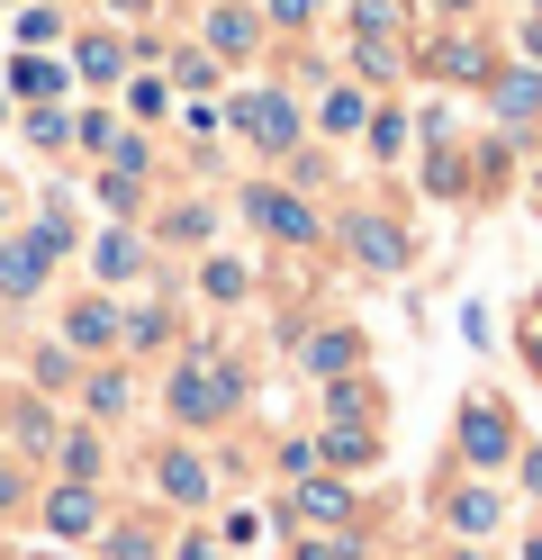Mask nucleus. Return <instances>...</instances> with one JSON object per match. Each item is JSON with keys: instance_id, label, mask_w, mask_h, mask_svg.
I'll return each mask as SVG.
<instances>
[{"instance_id": "nucleus-5", "label": "nucleus", "mask_w": 542, "mask_h": 560, "mask_svg": "<svg viewBox=\"0 0 542 560\" xmlns=\"http://www.w3.org/2000/svg\"><path fill=\"white\" fill-rule=\"evenodd\" d=\"M407 63H416V73L425 82H452V91H488V73H497V46L480 37V27H434V37H416L407 46Z\"/></svg>"}, {"instance_id": "nucleus-12", "label": "nucleus", "mask_w": 542, "mask_h": 560, "mask_svg": "<svg viewBox=\"0 0 542 560\" xmlns=\"http://www.w3.org/2000/svg\"><path fill=\"white\" fill-rule=\"evenodd\" d=\"M199 46L235 73V63H253V55L272 46V27H263V10H253V0H208V10H199Z\"/></svg>"}, {"instance_id": "nucleus-34", "label": "nucleus", "mask_w": 542, "mask_h": 560, "mask_svg": "<svg viewBox=\"0 0 542 560\" xmlns=\"http://www.w3.org/2000/svg\"><path fill=\"white\" fill-rule=\"evenodd\" d=\"M118 136H127V118H118V100H91V109H72V154H91V163H108V154H118Z\"/></svg>"}, {"instance_id": "nucleus-37", "label": "nucleus", "mask_w": 542, "mask_h": 560, "mask_svg": "<svg viewBox=\"0 0 542 560\" xmlns=\"http://www.w3.org/2000/svg\"><path fill=\"white\" fill-rule=\"evenodd\" d=\"M425 199H470V154L452 145V136L425 145Z\"/></svg>"}, {"instance_id": "nucleus-14", "label": "nucleus", "mask_w": 542, "mask_h": 560, "mask_svg": "<svg viewBox=\"0 0 542 560\" xmlns=\"http://www.w3.org/2000/svg\"><path fill=\"white\" fill-rule=\"evenodd\" d=\"M55 335H64L72 353H82V362H118V335H127V307L108 299V290H82V299L64 307V326H55Z\"/></svg>"}, {"instance_id": "nucleus-2", "label": "nucleus", "mask_w": 542, "mask_h": 560, "mask_svg": "<svg viewBox=\"0 0 542 560\" xmlns=\"http://www.w3.org/2000/svg\"><path fill=\"white\" fill-rule=\"evenodd\" d=\"M217 109H227V136H235L244 154H263V163H289V154L308 145V109H299V91H289V82H235Z\"/></svg>"}, {"instance_id": "nucleus-26", "label": "nucleus", "mask_w": 542, "mask_h": 560, "mask_svg": "<svg viewBox=\"0 0 542 560\" xmlns=\"http://www.w3.org/2000/svg\"><path fill=\"white\" fill-rule=\"evenodd\" d=\"M325 425H389V389H380L371 371L325 380Z\"/></svg>"}, {"instance_id": "nucleus-38", "label": "nucleus", "mask_w": 542, "mask_h": 560, "mask_svg": "<svg viewBox=\"0 0 542 560\" xmlns=\"http://www.w3.org/2000/svg\"><path fill=\"white\" fill-rule=\"evenodd\" d=\"M353 37H407V0H344Z\"/></svg>"}, {"instance_id": "nucleus-27", "label": "nucleus", "mask_w": 542, "mask_h": 560, "mask_svg": "<svg viewBox=\"0 0 542 560\" xmlns=\"http://www.w3.org/2000/svg\"><path fill=\"white\" fill-rule=\"evenodd\" d=\"M10 46H19V55L72 46V10H64V0H27V10H10Z\"/></svg>"}, {"instance_id": "nucleus-17", "label": "nucleus", "mask_w": 542, "mask_h": 560, "mask_svg": "<svg viewBox=\"0 0 542 560\" xmlns=\"http://www.w3.org/2000/svg\"><path fill=\"white\" fill-rule=\"evenodd\" d=\"M0 82H10V100H19V109H64V91H72V63H64V55H19V46H10Z\"/></svg>"}, {"instance_id": "nucleus-9", "label": "nucleus", "mask_w": 542, "mask_h": 560, "mask_svg": "<svg viewBox=\"0 0 542 560\" xmlns=\"http://www.w3.org/2000/svg\"><path fill=\"white\" fill-rule=\"evenodd\" d=\"M289 362H299L316 389L325 380H353V371H371V343H361V326H344V317H325V326H308L299 343H289Z\"/></svg>"}, {"instance_id": "nucleus-40", "label": "nucleus", "mask_w": 542, "mask_h": 560, "mask_svg": "<svg viewBox=\"0 0 542 560\" xmlns=\"http://www.w3.org/2000/svg\"><path fill=\"white\" fill-rule=\"evenodd\" d=\"M19 136H27L36 154H64L72 145V109H19Z\"/></svg>"}, {"instance_id": "nucleus-33", "label": "nucleus", "mask_w": 542, "mask_h": 560, "mask_svg": "<svg viewBox=\"0 0 542 560\" xmlns=\"http://www.w3.org/2000/svg\"><path fill=\"white\" fill-rule=\"evenodd\" d=\"M199 299H208V307H244V299H253V262L208 244V254H199Z\"/></svg>"}, {"instance_id": "nucleus-25", "label": "nucleus", "mask_w": 542, "mask_h": 560, "mask_svg": "<svg viewBox=\"0 0 542 560\" xmlns=\"http://www.w3.org/2000/svg\"><path fill=\"white\" fill-rule=\"evenodd\" d=\"M72 398H82V416H91V425H118V416L136 407V371H127V362H91Z\"/></svg>"}, {"instance_id": "nucleus-29", "label": "nucleus", "mask_w": 542, "mask_h": 560, "mask_svg": "<svg viewBox=\"0 0 542 560\" xmlns=\"http://www.w3.org/2000/svg\"><path fill=\"white\" fill-rule=\"evenodd\" d=\"M172 109H181V91L163 82V63H145V73H127V91H118V118H127V127H163Z\"/></svg>"}, {"instance_id": "nucleus-8", "label": "nucleus", "mask_w": 542, "mask_h": 560, "mask_svg": "<svg viewBox=\"0 0 542 560\" xmlns=\"http://www.w3.org/2000/svg\"><path fill=\"white\" fill-rule=\"evenodd\" d=\"M82 262H91V290H127V280H145V271H154V235L108 218L100 235H82Z\"/></svg>"}, {"instance_id": "nucleus-10", "label": "nucleus", "mask_w": 542, "mask_h": 560, "mask_svg": "<svg viewBox=\"0 0 542 560\" xmlns=\"http://www.w3.org/2000/svg\"><path fill=\"white\" fill-rule=\"evenodd\" d=\"M72 82H82L91 100H108V91H127V73H136V55H127V27H72Z\"/></svg>"}, {"instance_id": "nucleus-51", "label": "nucleus", "mask_w": 542, "mask_h": 560, "mask_svg": "<svg viewBox=\"0 0 542 560\" xmlns=\"http://www.w3.org/2000/svg\"><path fill=\"white\" fill-rule=\"evenodd\" d=\"M10 118H19V100H10V82H0V127H10Z\"/></svg>"}, {"instance_id": "nucleus-41", "label": "nucleus", "mask_w": 542, "mask_h": 560, "mask_svg": "<svg viewBox=\"0 0 542 560\" xmlns=\"http://www.w3.org/2000/svg\"><path fill=\"white\" fill-rule=\"evenodd\" d=\"M361 551H371L361 534H299L289 542V560H361Z\"/></svg>"}, {"instance_id": "nucleus-18", "label": "nucleus", "mask_w": 542, "mask_h": 560, "mask_svg": "<svg viewBox=\"0 0 542 560\" xmlns=\"http://www.w3.org/2000/svg\"><path fill=\"white\" fill-rule=\"evenodd\" d=\"M488 118L506 136H524L542 118V63H497V73H488Z\"/></svg>"}, {"instance_id": "nucleus-1", "label": "nucleus", "mask_w": 542, "mask_h": 560, "mask_svg": "<svg viewBox=\"0 0 542 560\" xmlns=\"http://www.w3.org/2000/svg\"><path fill=\"white\" fill-rule=\"evenodd\" d=\"M163 416H172L181 434H217V425H235V416H244V362H235L217 335H199L191 353L163 371Z\"/></svg>"}, {"instance_id": "nucleus-19", "label": "nucleus", "mask_w": 542, "mask_h": 560, "mask_svg": "<svg viewBox=\"0 0 542 560\" xmlns=\"http://www.w3.org/2000/svg\"><path fill=\"white\" fill-rule=\"evenodd\" d=\"M145 235H154V254H208L217 244V208L208 199H172V208L145 218Z\"/></svg>"}, {"instance_id": "nucleus-22", "label": "nucleus", "mask_w": 542, "mask_h": 560, "mask_svg": "<svg viewBox=\"0 0 542 560\" xmlns=\"http://www.w3.org/2000/svg\"><path fill=\"white\" fill-rule=\"evenodd\" d=\"M380 425H316V462L335 470V479H361V470H380Z\"/></svg>"}, {"instance_id": "nucleus-3", "label": "nucleus", "mask_w": 542, "mask_h": 560, "mask_svg": "<svg viewBox=\"0 0 542 560\" xmlns=\"http://www.w3.org/2000/svg\"><path fill=\"white\" fill-rule=\"evenodd\" d=\"M235 218H244L253 235H272L280 254H316V244L335 235V226H325V208H316L308 190H289V182H244V190H235Z\"/></svg>"}, {"instance_id": "nucleus-44", "label": "nucleus", "mask_w": 542, "mask_h": 560, "mask_svg": "<svg viewBox=\"0 0 542 560\" xmlns=\"http://www.w3.org/2000/svg\"><path fill=\"white\" fill-rule=\"evenodd\" d=\"M253 534H263V524H253V515H244V506H235V515H217V542H227V551H235V560H244V551H253Z\"/></svg>"}, {"instance_id": "nucleus-20", "label": "nucleus", "mask_w": 542, "mask_h": 560, "mask_svg": "<svg viewBox=\"0 0 542 560\" xmlns=\"http://www.w3.org/2000/svg\"><path fill=\"white\" fill-rule=\"evenodd\" d=\"M443 524H452L461 542H488L497 524H506V498H497L488 479H443Z\"/></svg>"}, {"instance_id": "nucleus-24", "label": "nucleus", "mask_w": 542, "mask_h": 560, "mask_svg": "<svg viewBox=\"0 0 542 560\" xmlns=\"http://www.w3.org/2000/svg\"><path fill=\"white\" fill-rule=\"evenodd\" d=\"M416 63H407V37H353V55H344V82H361V91H389V82H407Z\"/></svg>"}, {"instance_id": "nucleus-56", "label": "nucleus", "mask_w": 542, "mask_h": 560, "mask_svg": "<svg viewBox=\"0 0 542 560\" xmlns=\"http://www.w3.org/2000/svg\"><path fill=\"white\" fill-rule=\"evenodd\" d=\"M524 19H542V0H524Z\"/></svg>"}, {"instance_id": "nucleus-42", "label": "nucleus", "mask_w": 542, "mask_h": 560, "mask_svg": "<svg viewBox=\"0 0 542 560\" xmlns=\"http://www.w3.org/2000/svg\"><path fill=\"white\" fill-rule=\"evenodd\" d=\"M19 506H27V462H19L10 443H0V524H10Z\"/></svg>"}, {"instance_id": "nucleus-48", "label": "nucleus", "mask_w": 542, "mask_h": 560, "mask_svg": "<svg viewBox=\"0 0 542 560\" xmlns=\"http://www.w3.org/2000/svg\"><path fill=\"white\" fill-rule=\"evenodd\" d=\"M524 63H542V19H524Z\"/></svg>"}, {"instance_id": "nucleus-36", "label": "nucleus", "mask_w": 542, "mask_h": 560, "mask_svg": "<svg viewBox=\"0 0 542 560\" xmlns=\"http://www.w3.org/2000/svg\"><path fill=\"white\" fill-rule=\"evenodd\" d=\"M108 470V443H100V425L82 416V425H64V443H55V479H100Z\"/></svg>"}, {"instance_id": "nucleus-50", "label": "nucleus", "mask_w": 542, "mask_h": 560, "mask_svg": "<svg viewBox=\"0 0 542 560\" xmlns=\"http://www.w3.org/2000/svg\"><path fill=\"white\" fill-rule=\"evenodd\" d=\"M425 10H443V19H470V10H480V0H425Z\"/></svg>"}, {"instance_id": "nucleus-11", "label": "nucleus", "mask_w": 542, "mask_h": 560, "mask_svg": "<svg viewBox=\"0 0 542 560\" xmlns=\"http://www.w3.org/2000/svg\"><path fill=\"white\" fill-rule=\"evenodd\" d=\"M55 244L36 235V226H0V299L27 307V299H46V280H55Z\"/></svg>"}, {"instance_id": "nucleus-13", "label": "nucleus", "mask_w": 542, "mask_h": 560, "mask_svg": "<svg viewBox=\"0 0 542 560\" xmlns=\"http://www.w3.org/2000/svg\"><path fill=\"white\" fill-rule=\"evenodd\" d=\"M36 524H46L55 542H100V524H108L100 479H55L46 498H36Z\"/></svg>"}, {"instance_id": "nucleus-30", "label": "nucleus", "mask_w": 542, "mask_h": 560, "mask_svg": "<svg viewBox=\"0 0 542 560\" xmlns=\"http://www.w3.org/2000/svg\"><path fill=\"white\" fill-rule=\"evenodd\" d=\"M172 335H181L172 299H136V307H127V335H118V362H145V353H163Z\"/></svg>"}, {"instance_id": "nucleus-6", "label": "nucleus", "mask_w": 542, "mask_h": 560, "mask_svg": "<svg viewBox=\"0 0 542 560\" xmlns=\"http://www.w3.org/2000/svg\"><path fill=\"white\" fill-rule=\"evenodd\" d=\"M325 244H344V254H353V271H371V280H397V271L416 262V235L397 226V218H380V208H344Z\"/></svg>"}, {"instance_id": "nucleus-54", "label": "nucleus", "mask_w": 542, "mask_h": 560, "mask_svg": "<svg viewBox=\"0 0 542 560\" xmlns=\"http://www.w3.org/2000/svg\"><path fill=\"white\" fill-rule=\"evenodd\" d=\"M0 226H10V182H0Z\"/></svg>"}, {"instance_id": "nucleus-31", "label": "nucleus", "mask_w": 542, "mask_h": 560, "mask_svg": "<svg viewBox=\"0 0 542 560\" xmlns=\"http://www.w3.org/2000/svg\"><path fill=\"white\" fill-rule=\"evenodd\" d=\"M82 371H91V362L55 335V343H36V353H27V389H36V398H72V389H82Z\"/></svg>"}, {"instance_id": "nucleus-57", "label": "nucleus", "mask_w": 542, "mask_h": 560, "mask_svg": "<svg viewBox=\"0 0 542 560\" xmlns=\"http://www.w3.org/2000/svg\"><path fill=\"white\" fill-rule=\"evenodd\" d=\"M533 326H542V299H533Z\"/></svg>"}, {"instance_id": "nucleus-47", "label": "nucleus", "mask_w": 542, "mask_h": 560, "mask_svg": "<svg viewBox=\"0 0 542 560\" xmlns=\"http://www.w3.org/2000/svg\"><path fill=\"white\" fill-rule=\"evenodd\" d=\"M516 470H524V498H542V443H524V452H516Z\"/></svg>"}, {"instance_id": "nucleus-46", "label": "nucleus", "mask_w": 542, "mask_h": 560, "mask_svg": "<svg viewBox=\"0 0 542 560\" xmlns=\"http://www.w3.org/2000/svg\"><path fill=\"white\" fill-rule=\"evenodd\" d=\"M163 560H227V542H217V534H181Z\"/></svg>"}, {"instance_id": "nucleus-28", "label": "nucleus", "mask_w": 542, "mask_h": 560, "mask_svg": "<svg viewBox=\"0 0 542 560\" xmlns=\"http://www.w3.org/2000/svg\"><path fill=\"white\" fill-rule=\"evenodd\" d=\"M163 82H172L181 100H217V91H227V63H217V55L191 37V46H172V55H163Z\"/></svg>"}, {"instance_id": "nucleus-52", "label": "nucleus", "mask_w": 542, "mask_h": 560, "mask_svg": "<svg viewBox=\"0 0 542 560\" xmlns=\"http://www.w3.org/2000/svg\"><path fill=\"white\" fill-rule=\"evenodd\" d=\"M524 199H533V218H542V172H533V190H524Z\"/></svg>"}, {"instance_id": "nucleus-16", "label": "nucleus", "mask_w": 542, "mask_h": 560, "mask_svg": "<svg viewBox=\"0 0 542 560\" xmlns=\"http://www.w3.org/2000/svg\"><path fill=\"white\" fill-rule=\"evenodd\" d=\"M0 443H10L19 462H55V443H64V416H55V398L19 389L10 407H0Z\"/></svg>"}, {"instance_id": "nucleus-23", "label": "nucleus", "mask_w": 542, "mask_h": 560, "mask_svg": "<svg viewBox=\"0 0 542 560\" xmlns=\"http://www.w3.org/2000/svg\"><path fill=\"white\" fill-rule=\"evenodd\" d=\"M91 199H100L118 226H145V218H154V182H145V172H118V163H91Z\"/></svg>"}, {"instance_id": "nucleus-49", "label": "nucleus", "mask_w": 542, "mask_h": 560, "mask_svg": "<svg viewBox=\"0 0 542 560\" xmlns=\"http://www.w3.org/2000/svg\"><path fill=\"white\" fill-rule=\"evenodd\" d=\"M524 362L542 371V326H533V317H524Z\"/></svg>"}, {"instance_id": "nucleus-53", "label": "nucleus", "mask_w": 542, "mask_h": 560, "mask_svg": "<svg viewBox=\"0 0 542 560\" xmlns=\"http://www.w3.org/2000/svg\"><path fill=\"white\" fill-rule=\"evenodd\" d=\"M524 560H542V534H524Z\"/></svg>"}, {"instance_id": "nucleus-39", "label": "nucleus", "mask_w": 542, "mask_h": 560, "mask_svg": "<svg viewBox=\"0 0 542 560\" xmlns=\"http://www.w3.org/2000/svg\"><path fill=\"white\" fill-rule=\"evenodd\" d=\"M253 10H263V27H272V37H308V27L335 10V0H253Z\"/></svg>"}, {"instance_id": "nucleus-43", "label": "nucleus", "mask_w": 542, "mask_h": 560, "mask_svg": "<svg viewBox=\"0 0 542 560\" xmlns=\"http://www.w3.org/2000/svg\"><path fill=\"white\" fill-rule=\"evenodd\" d=\"M325 462H316V434H289L280 443V479H316Z\"/></svg>"}, {"instance_id": "nucleus-21", "label": "nucleus", "mask_w": 542, "mask_h": 560, "mask_svg": "<svg viewBox=\"0 0 542 560\" xmlns=\"http://www.w3.org/2000/svg\"><path fill=\"white\" fill-rule=\"evenodd\" d=\"M371 109H380V91H361V82H325V91H316V109H308V127L344 145V136L371 127Z\"/></svg>"}, {"instance_id": "nucleus-4", "label": "nucleus", "mask_w": 542, "mask_h": 560, "mask_svg": "<svg viewBox=\"0 0 542 560\" xmlns=\"http://www.w3.org/2000/svg\"><path fill=\"white\" fill-rule=\"evenodd\" d=\"M524 452V434H516V407H506L497 389H470L461 398V416H452V462L470 470V479H488V470H506Z\"/></svg>"}, {"instance_id": "nucleus-15", "label": "nucleus", "mask_w": 542, "mask_h": 560, "mask_svg": "<svg viewBox=\"0 0 542 560\" xmlns=\"http://www.w3.org/2000/svg\"><path fill=\"white\" fill-rule=\"evenodd\" d=\"M154 498L181 506V515H199V506L217 498V462H208L199 443H163V452H154Z\"/></svg>"}, {"instance_id": "nucleus-35", "label": "nucleus", "mask_w": 542, "mask_h": 560, "mask_svg": "<svg viewBox=\"0 0 542 560\" xmlns=\"http://www.w3.org/2000/svg\"><path fill=\"white\" fill-rule=\"evenodd\" d=\"M407 145H416V118L397 109V100H380L371 127H361V154H371V163H407Z\"/></svg>"}, {"instance_id": "nucleus-7", "label": "nucleus", "mask_w": 542, "mask_h": 560, "mask_svg": "<svg viewBox=\"0 0 542 560\" xmlns=\"http://www.w3.org/2000/svg\"><path fill=\"white\" fill-rule=\"evenodd\" d=\"M280 524H289V534H361V498H353V488H344L335 470H316V479H289Z\"/></svg>"}, {"instance_id": "nucleus-45", "label": "nucleus", "mask_w": 542, "mask_h": 560, "mask_svg": "<svg viewBox=\"0 0 542 560\" xmlns=\"http://www.w3.org/2000/svg\"><path fill=\"white\" fill-rule=\"evenodd\" d=\"M91 10H100V19H118V27H145V19L163 10V0H91Z\"/></svg>"}, {"instance_id": "nucleus-32", "label": "nucleus", "mask_w": 542, "mask_h": 560, "mask_svg": "<svg viewBox=\"0 0 542 560\" xmlns=\"http://www.w3.org/2000/svg\"><path fill=\"white\" fill-rule=\"evenodd\" d=\"M91 551H100V560H163V524H154V515H108Z\"/></svg>"}, {"instance_id": "nucleus-55", "label": "nucleus", "mask_w": 542, "mask_h": 560, "mask_svg": "<svg viewBox=\"0 0 542 560\" xmlns=\"http://www.w3.org/2000/svg\"><path fill=\"white\" fill-rule=\"evenodd\" d=\"M10 10H27V0H0V19H10Z\"/></svg>"}]
</instances>
